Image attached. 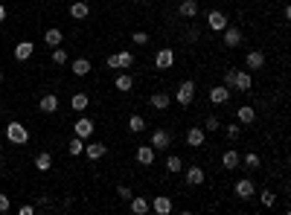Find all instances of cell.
Listing matches in <instances>:
<instances>
[{"label":"cell","instance_id":"16","mask_svg":"<svg viewBox=\"0 0 291 215\" xmlns=\"http://www.w3.org/2000/svg\"><path fill=\"white\" fill-rule=\"evenodd\" d=\"M155 149H152V146H137V163H140V166H152V163H155Z\"/></svg>","mask_w":291,"mask_h":215},{"label":"cell","instance_id":"38","mask_svg":"<svg viewBox=\"0 0 291 215\" xmlns=\"http://www.w3.org/2000/svg\"><path fill=\"white\" fill-rule=\"evenodd\" d=\"M239 137H242V128H239V125H227V140H233V143H236Z\"/></svg>","mask_w":291,"mask_h":215},{"label":"cell","instance_id":"41","mask_svg":"<svg viewBox=\"0 0 291 215\" xmlns=\"http://www.w3.org/2000/svg\"><path fill=\"white\" fill-rule=\"evenodd\" d=\"M12 210V201H9V195H0V213H9Z\"/></svg>","mask_w":291,"mask_h":215},{"label":"cell","instance_id":"14","mask_svg":"<svg viewBox=\"0 0 291 215\" xmlns=\"http://www.w3.org/2000/svg\"><path fill=\"white\" fill-rule=\"evenodd\" d=\"M245 61H248V70H262L265 67V53L262 50H251L245 56Z\"/></svg>","mask_w":291,"mask_h":215},{"label":"cell","instance_id":"43","mask_svg":"<svg viewBox=\"0 0 291 215\" xmlns=\"http://www.w3.org/2000/svg\"><path fill=\"white\" fill-rule=\"evenodd\" d=\"M18 213H21V215H32L35 210H32V207H30V204H27V207H21V210H18Z\"/></svg>","mask_w":291,"mask_h":215},{"label":"cell","instance_id":"25","mask_svg":"<svg viewBox=\"0 0 291 215\" xmlns=\"http://www.w3.org/2000/svg\"><path fill=\"white\" fill-rule=\"evenodd\" d=\"M35 169H38V172H50V169H53V154L50 152L35 154Z\"/></svg>","mask_w":291,"mask_h":215},{"label":"cell","instance_id":"46","mask_svg":"<svg viewBox=\"0 0 291 215\" xmlns=\"http://www.w3.org/2000/svg\"><path fill=\"white\" fill-rule=\"evenodd\" d=\"M0 85H3V73H0Z\"/></svg>","mask_w":291,"mask_h":215},{"label":"cell","instance_id":"5","mask_svg":"<svg viewBox=\"0 0 291 215\" xmlns=\"http://www.w3.org/2000/svg\"><path fill=\"white\" fill-rule=\"evenodd\" d=\"M172 146V134L166 131V128H155L152 131V149L155 152H163V149H169Z\"/></svg>","mask_w":291,"mask_h":215},{"label":"cell","instance_id":"3","mask_svg":"<svg viewBox=\"0 0 291 215\" xmlns=\"http://www.w3.org/2000/svg\"><path fill=\"white\" fill-rule=\"evenodd\" d=\"M175 99L181 102V108L193 105V99H195V82H193V79H187V82H181V85H178V93H175Z\"/></svg>","mask_w":291,"mask_h":215},{"label":"cell","instance_id":"30","mask_svg":"<svg viewBox=\"0 0 291 215\" xmlns=\"http://www.w3.org/2000/svg\"><path fill=\"white\" fill-rule=\"evenodd\" d=\"M114 85H117V91L120 93H129L131 88H134V79H131L129 73H120V76L114 79Z\"/></svg>","mask_w":291,"mask_h":215},{"label":"cell","instance_id":"47","mask_svg":"<svg viewBox=\"0 0 291 215\" xmlns=\"http://www.w3.org/2000/svg\"><path fill=\"white\" fill-rule=\"evenodd\" d=\"M0 160H3V154H0Z\"/></svg>","mask_w":291,"mask_h":215},{"label":"cell","instance_id":"26","mask_svg":"<svg viewBox=\"0 0 291 215\" xmlns=\"http://www.w3.org/2000/svg\"><path fill=\"white\" fill-rule=\"evenodd\" d=\"M187 184L190 186L204 184V169H201V166H190V169H187Z\"/></svg>","mask_w":291,"mask_h":215},{"label":"cell","instance_id":"39","mask_svg":"<svg viewBox=\"0 0 291 215\" xmlns=\"http://www.w3.org/2000/svg\"><path fill=\"white\" fill-rule=\"evenodd\" d=\"M204 128H207V131H219V128H222L219 117H207V120H204Z\"/></svg>","mask_w":291,"mask_h":215},{"label":"cell","instance_id":"40","mask_svg":"<svg viewBox=\"0 0 291 215\" xmlns=\"http://www.w3.org/2000/svg\"><path fill=\"white\" fill-rule=\"evenodd\" d=\"M117 195H120V198H123V201H131V195H134V192H131V186L120 184V186H117Z\"/></svg>","mask_w":291,"mask_h":215},{"label":"cell","instance_id":"4","mask_svg":"<svg viewBox=\"0 0 291 215\" xmlns=\"http://www.w3.org/2000/svg\"><path fill=\"white\" fill-rule=\"evenodd\" d=\"M108 67L111 70H129V67H134V56H131L129 50L114 53V56H108Z\"/></svg>","mask_w":291,"mask_h":215},{"label":"cell","instance_id":"31","mask_svg":"<svg viewBox=\"0 0 291 215\" xmlns=\"http://www.w3.org/2000/svg\"><path fill=\"white\" fill-rule=\"evenodd\" d=\"M82 152H85V140L73 134V140L67 143V154H70V157H79V154H82Z\"/></svg>","mask_w":291,"mask_h":215},{"label":"cell","instance_id":"2","mask_svg":"<svg viewBox=\"0 0 291 215\" xmlns=\"http://www.w3.org/2000/svg\"><path fill=\"white\" fill-rule=\"evenodd\" d=\"M6 140L15 143V146H27V143H30V131H27V125H21L18 120L9 123L6 125Z\"/></svg>","mask_w":291,"mask_h":215},{"label":"cell","instance_id":"32","mask_svg":"<svg viewBox=\"0 0 291 215\" xmlns=\"http://www.w3.org/2000/svg\"><path fill=\"white\" fill-rule=\"evenodd\" d=\"M129 128L134 131V134H143V131H146V120H143L140 114H131L129 117Z\"/></svg>","mask_w":291,"mask_h":215},{"label":"cell","instance_id":"35","mask_svg":"<svg viewBox=\"0 0 291 215\" xmlns=\"http://www.w3.org/2000/svg\"><path fill=\"white\" fill-rule=\"evenodd\" d=\"M50 61L56 64V67H62V64H67V53L62 50V47H53V56H50Z\"/></svg>","mask_w":291,"mask_h":215},{"label":"cell","instance_id":"23","mask_svg":"<svg viewBox=\"0 0 291 215\" xmlns=\"http://www.w3.org/2000/svg\"><path fill=\"white\" fill-rule=\"evenodd\" d=\"M239 163H242L239 152H236V149H225V154H222V166H225V169H236Z\"/></svg>","mask_w":291,"mask_h":215},{"label":"cell","instance_id":"29","mask_svg":"<svg viewBox=\"0 0 291 215\" xmlns=\"http://www.w3.org/2000/svg\"><path fill=\"white\" fill-rule=\"evenodd\" d=\"M181 18H195L198 15V0H181Z\"/></svg>","mask_w":291,"mask_h":215},{"label":"cell","instance_id":"10","mask_svg":"<svg viewBox=\"0 0 291 215\" xmlns=\"http://www.w3.org/2000/svg\"><path fill=\"white\" fill-rule=\"evenodd\" d=\"M207 24H210V30L213 32H222L227 27V15L225 12H219V9H213V12L207 15Z\"/></svg>","mask_w":291,"mask_h":215},{"label":"cell","instance_id":"34","mask_svg":"<svg viewBox=\"0 0 291 215\" xmlns=\"http://www.w3.org/2000/svg\"><path fill=\"white\" fill-rule=\"evenodd\" d=\"M242 163H245L248 169H254V172H257L259 166H262V157H259L257 152H248V154H245V157H242Z\"/></svg>","mask_w":291,"mask_h":215},{"label":"cell","instance_id":"19","mask_svg":"<svg viewBox=\"0 0 291 215\" xmlns=\"http://www.w3.org/2000/svg\"><path fill=\"white\" fill-rule=\"evenodd\" d=\"M187 146H193V149H201V146H204V128L195 125V128L187 131Z\"/></svg>","mask_w":291,"mask_h":215},{"label":"cell","instance_id":"28","mask_svg":"<svg viewBox=\"0 0 291 215\" xmlns=\"http://www.w3.org/2000/svg\"><path fill=\"white\" fill-rule=\"evenodd\" d=\"M149 102H152V108H155V111H166V108L172 105V99H169V93H155V96H152Z\"/></svg>","mask_w":291,"mask_h":215},{"label":"cell","instance_id":"33","mask_svg":"<svg viewBox=\"0 0 291 215\" xmlns=\"http://www.w3.org/2000/svg\"><path fill=\"white\" fill-rule=\"evenodd\" d=\"M166 169H169L172 175H178V172L184 169V160H181L178 154H169V157H166Z\"/></svg>","mask_w":291,"mask_h":215},{"label":"cell","instance_id":"15","mask_svg":"<svg viewBox=\"0 0 291 215\" xmlns=\"http://www.w3.org/2000/svg\"><path fill=\"white\" fill-rule=\"evenodd\" d=\"M91 67H94V64H91V59H85V56H82V59H73V61H70V70H73V76H88V73H91Z\"/></svg>","mask_w":291,"mask_h":215},{"label":"cell","instance_id":"44","mask_svg":"<svg viewBox=\"0 0 291 215\" xmlns=\"http://www.w3.org/2000/svg\"><path fill=\"white\" fill-rule=\"evenodd\" d=\"M3 21H6V6L0 3V24H3Z\"/></svg>","mask_w":291,"mask_h":215},{"label":"cell","instance_id":"18","mask_svg":"<svg viewBox=\"0 0 291 215\" xmlns=\"http://www.w3.org/2000/svg\"><path fill=\"white\" fill-rule=\"evenodd\" d=\"M225 47H230V50H233V47H239V44H242V32L236 30V27H225Z\"/></svg>","mask_w":291,"mask_h":215},{"label":"cell","instance_id":"45","mask_svg":"<svg viewBox=\"0 0 291 215\" xmlns=\"http://www.w3.org/2000/svg\"><path fill=\"white\" fill-rule=\"evenodd\" d=\"M137 3H143V6H146V3H152V0H137Z\"/></svg>","mask_w":291,"mask_h":215},{"label":"cell","instance_id":"9","mask_svg":"<svg viewBox=\"0 0 291 215\" xmlns=\"http://www.w3.org/2000/svg\"><path fill=\"white\" fill-rule=\"evenodd\" d=\"M210 102H213V105H219V108H222V105H227V102H230V88H225V85H216V88L210 91Z\"/></svg>","mask_w":291,"mask_h":215},{"label":"cell","instance_id":"36","mask_svg":"<svg viewBox=\"0 0 291 215\" xmlns=\"http://www.w3.org/2000/svg\"><path fill=\"white\" fill-rule=\"evenodd\" d=\"M259 201H262V207H274V204H277V195H274L271 189H262V192H259Z\"/></svg>","mask_w":291,"mask_h":215},{"label":"cell","instance_id":"11","mask_svg":"<svg viewBox=\"0 0 291 215\" xmlns=\"http://www.w3.org/2000/svg\"><path fill=\"white\" fill-rule=\"evenodd\" d=\"M82 154H88V160H102V157L108 154V146H105V143H88Z\"/></svg>","mask_w":291,"mask_h":215},{"label":"cell","instance_id":"24","mask_svg":"<svg viewBox=\"0 0 291 215\" xmlns=\"http://www.w3.org/2000/svg\"><path fill=\"white\" fill-rule=\"evenodd\" d=\"M88 105H91V99H88V93H73V99H70V108H73V111H79V114H82V111H88Z\"/></svg>","mask_w":291,"mask_h":215},{"label":"cell","instance_id":"17","mask_svg":"<svg viewBox=\"0 0 291 215\" xmlns=\"http://www.w3.org/2000/svg\"><path fill=\"white\" fill-rule=\"evenodd\" d=\"M236 120L242 125H251L257 120V111H254V105H239V111H236Z\"/></svg>","mask_w":291,"mask_h":215},{"label":"cell","instance_id":"42","mask_svg":"<svg viewBox=\"0 0 291 215\" xmlns=\"http://www.w3.org/2000/svg\"><path fill=\"white\" fill-rule=\"evenodd\" d=\"M195 38H198V30H195V27H190V30H187V41H195Z\"/></svg>","mask_w":291,"mask_h":215},{"label":"cell","instance_id":"37","mask_svg":"<svg viewBox=\"0 0 291 215\" xmlns=\"http://www.w3.org/2000/svg\"><path fill=\"white\" fill-rule=\"evenodd\" d=\"M131 38H134V44H140V47L149 44V32H131Z\"/></svg>","mask_w":291,"mask_h":215},{"label":"cell","instance_id":"8","mask_svg":"<svg viewBox=\"0 0 291 215\" xmlns=\"http://www.w3.org/2000/svg\"><path fill=\"white\" fill-rule=\"evenodd\" d=\"M172 64H175V50H169V47L158 50V56H155V67H158V70H169Z\"/></svg>","mask_w":291,"mask_h":215},{"label":"cell","instance_id":"7","mask_svg":"<svg viewBox=\"0 0 291 215\" xmlns=\"http://www.w3.org/2000/svg\"><path fill=\"white\" fill-rule=\"evenodd\" d=\"M236 195L242 198V201H251L254 195H257V186L251 178H242V181H236Z\"/></svg>","mask_w":291,"mask_h":215},{"label":"cell","instance_id":"27","mask_svg":"<svg viewBox=\"0 0 291 215\" xmlns=\"http://www.w3.org/2000/svg\"><path fill=\"white\" fill-rule=\"evenodd\" d=\"M70 15H73L76 21H82V18H88V15H91V6H88L85 0H76V3L70 6Z\"/></svg>","mask_w":291,"mask_h":215},{"label":"cell","instance_id":"1","mask_svg":"<svg viewBox=\"0 0 291 215\" xmlns=\"http://www.w3.org/2000/svg\"><path fill=\"white\" fill-rule=\"evenodd\" d=\"M251 85H254V79H251L248 70H236V67H230V70L225 73V88H233V91H239V93H248L251 91Z\"/></svg>","mask_w":291,"mask_h":215},{"label":"cell","instance_id":"12","mask_svg":"<svg viewBox=\"0 0 291 215\" xmlns=\"http://www.w3.org/2000/svg\"><path fill=\"white\" fill-rule=\"evenodd\" d=\"M38 105H41L44 114H56V111H59V96H56V93H44Z\"/></svg>","mask_w":291,"mask_h":215},{"label":"cell","instance_id":"22","mask_svg":"<svg viewBox=\"0 0 291 215\" xmlns=\"http://www.w3.org/2000/svg\"><path fill=\"white\" fill-rule=\"evenodd\" d=\"M62 41H65V32L62 30L53 27V30L44 32V44H47V47H62Z\"/></svg>","mask_w":291,"mask_h":215},{"label":"cell","instance_id":"13","mask_svg":"<svg viewBox=\"0 0 291 215\" xmlns=\"http://www.w3.org/2000/svg\"><path fill=\"white\" fill-rule=\"evenodd\" d=\"M129 207H131V213H134V215H146L149 210H152V204H149L146 198H140V195H131Z\"/></svg>","mask_w":291,"mask_h":215},{"label":"cell","instance_id":"6","mask_svg":"<svg viewBox=\"0 0 291 215\" xmlns=\"http://www.w3.org/2000/svg\"><path fill=\"white\" fill-rule=\"evenodd\" d=\"M94 120H88V117H82V120H76V125H73V134L76 137H82V140H91V134H94Z\"/></svg>","mask_w":291,"mask_h":215},{"label":"cell","instance_id":"20","mask_svg":"<svg viewBox=\"0 0 291 215\" xmlns=\"http://www.w3.org/2000/svg\"><path fill=\"white\" fill-rule=\"evenodd\" d=\"M32 53H35V44H32V41H21V44L15 47V59H18V61H27Z\"/></svg>","mask_w":291,"mask_h":215},{"label":"cell","instance_id":"21","mask_svg":"<svg viewBox=\"0 0 291 215\" xmlns=\"http://www.w3.org/2000/svg\"><path fill=\"white\" fill-rule=\"evenodd\" d=\"M152 210H155L158 215H169L172 213V201H169L166 195H158V198L152 201Z\"/></svg>","mask_w":291,"mask_h":215}]
</instances>
